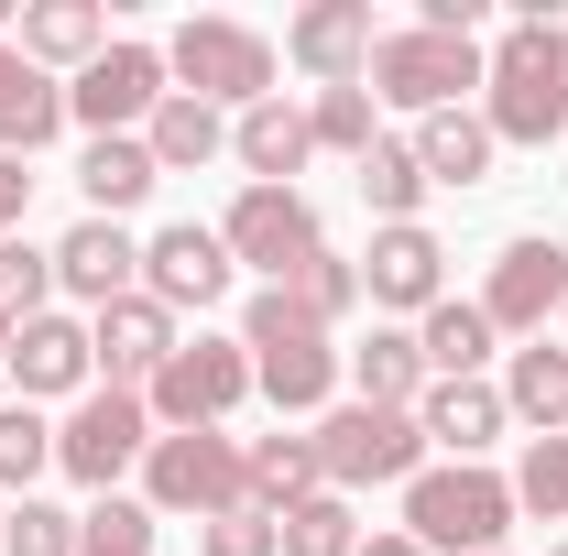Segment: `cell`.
<instances>
[{
  "label": "cell",
  "mask_w": 568,
  "mask_h": 556,
  "mask_svg": "<svg viewBox=\"0 0 568 556\" xmlns=\"http://www.w3.org/2000/svg\"><path fill=\"white\" fill-rule=\"evenodd\" d=\"M481 121L503 153H547L568 132V22L547 0H525L493 33V76H481Z\"/></svg>",
  "instance_id": "obj_1"
},
{
  "label": "cell",
  "mask_w": 568,
  "mask_h": 556,
  "mask_svg": "<svg viewBox=\"0 0 568 556\" xmlns=\"http://www.w3.org/2000/svg\"><path fill=\"white\" fill-rule=\"evenodd\" d=\"M241 349H252V393L274 404V415L317 425L339 393H351V360H339V339L295 306V284H263L252 306H241Z\"/></svg>",
  "instance_id": "obj_2"
},
{
  "label": "cell",
  "mask_w": 568,
  "mask_h": 556,
  "mask_svg": "<svg viewBox=\"0 0 568 556\" xmlns=\"http://www.w3.org/2000/svg\"><path fill=\"white\" fill-rule=\"evenodd\" d=\"M493 76V44H459V33H426V22H383L372 44V110H405V121H437V110H470Z\"/></svg>",
  "instance_id": "obj_3"
},
{
  "label": "cell",
  "mask_w": 568,
  "mask_h": 556,
  "mask_svg": "<svg viewBox=\"0 0 568 556\" xmlns=\"http://www.w3.org/2000/svg\"><path fill=\"white\" fill-rule=\"evenodd\" d=\"M525 513H514V481L503 470H470V459H426L405 481V535L426 556H493Z\"/></svg>",
  "instance_id": "obj_4"
},
{
  "label": "cell",
  "mask_w": 568,
  "mask_h": 556,
  "mask_svg": "<svg viewBox=\"0 0 568 556\" xmlns=\"http://www.w3.org/2000/svg\"><path fill=\"white\" fill-rule=\"evenodd\" d=\"M274 33H252V22H230V11H186L175 33H164V76L186 87V99H209V110H263L274 99Z\"/></svg>",
  "instance_id": "obj_5"
},
{
  "label": "cell",
  "mask_w": 568,
  "mask_h": 556,
  "mask_svg": "<svg viewBox=\"0 0 568 556\" xmlns=\"http://www.w3.org/2000/svg\"><path fill=\"white\" fill-rule=\"evenodd\" d=\"M306 436H317V481L351 491V502H361V491H405L426 459H437L416 415H394V404H351V393L306 425Z\"/></svg>",
  "instance_id": "obj_6"
},
{
  "label": "cell",
  "mask_w": 568,
  "mask_h": 556,
  "mask_svg": "<svg viewBox=\"0 0 568 556\" xmlns=\"http://www.w3.org/2000/svg\"><path fill=\"white\" fill-rule=\"evenodd\" d=\"M132 481H142V502H153L164 524H219V513L252 502V481H241V436H230V425H175V436H153Z\"/></svg>",
  "instance_id": "obj_7"
},
{
  "label": "cell",
  "mask_w": 568,
  "mask_h": 556,
  "mask_svg": "<svg viewBox=\"0 0 568 556\" xmlns=\"http://www.w3.org/2000/svg\"><path fill=\"white\" fill-rule=\"evenodd\" d=\"M142 447H153V404H142V393H121V382L77 393L67 415H55V470H67L88 502H110V491L132 481Z\"/></svg>",
  "instance_id": "obj_8"
},
{
  "label": "cell",
  "mask_w": 568,
  "mask_h": 556,
  "mask_svg": "<svg viewBox=\"0 0 568 556\" xmlns=\"http://www.w3.org/2000/svg\"><path fill=\"white\" fill-rule=\"evenodd\" d=\"M142 404H153V436H175V425H230L252 404V349H241V328H230V339H219V328L175 339V360L142 382Z\"/></svg>",
  "instance_id": "obj_9"
},
{
  "label": "cell",
  "mask_w": 568,
  "mask_h": 556,
  "mask_svg": "<svg viewBox=\"0 0 568 556\" xmlns=\"http://www.w3.org/2000/svg\"><path fill=\"white\" fill-rule=\"evenodd\" d=\"M219 240H230V262L263 284H295L317 251H328V218H317V197L306 186H241L230 197V218H219Z\"/></svg>",
  "instance_id": "obj_10"
},
{
  "label": "cell",
  "mask_w": 568,
  "mask_h": 556,
  "mask_svg": "<svg viewBox=\"0 0 568 556\" xmlns=\"http://www.w3.org/2000/svg\"><path fill=\"white\" fill-rule=\"evenodd\" d=\"M164 44H142V33H110V55L88 76H67V132H88V142H110V132H142L153 110H164Z\"/></svg>",
  "instance_id": "obj_11"
},
{
  "label": "cell",
  "mask_w": 568,
  "mask_h": 556,
  "mask_svg": "<svg viewBox=\"0 0 568 556\" xmlns=\"http://www.w3.org/2000/svg\"><path fill=\"white\" fill-rule=\"evenodd\" d=\"M568 306V251L547 229H514L493 251V274H481V317H493V339H547V317Z\"/></svg>",
  "instance_id": "obj_12"
},
{
  "label": "cell",
  "mask_w": 568,
  "mask_h": 556,
  "mask_svg": "<svg viewBox=\"0 0 568 556\" xmlns=\"http://www.w3.org/2000/svg\"><path fill=\"white\" fill-rule=\"evenodd\" d=\"M230 284H241V262H230V240H219L209 218H175V229L142 240V295H153L164 317H209Z\"/></svg>",
  "instance_id": "obj_13"
},
{
  "label": "cell",
  "mask_w": 568,
  "mask_h": 556,
  "mask_svg": "<svg viewBox=\"0 0 568 556\" xmlns=\"http://www.w3.org/2000/svg\"><path fill=\"white\" fill-rule=\"evenodd\" d=\"M372 44H383L372 0H306V11L284 22V66L306 76V99H317V87H361V76H372Z\"/></svg>",
  "instance_id": "obj_14"
},
{
  "label": "cell",
  "mask_w": 568,
  "mask_h": 556,
  "mask_svg": "<svg viewBox=\"0 0 568 556\" xmlns=\"http://www.w3.org/2000/svg\"><path fill=\"white\" fill-rule=\"evenodd\" d=\"M0 371H11V393H22V404H77V393H99V360H88V317H67V306L22 317Z\"/></svg>",
  "instance_id": "obj_15"
},
{
  "label": "cell",
  "mask_w": 568,
  "mask_h": 556,
  "mask_svg": "<svg viewBox=\"0 0 568 556\" xmlns=\"http://www.w3.org/2000/svg\"><path fill=\"white\" fill-rule=\"evenodd\" d=\"M361 295H372V317L383 328H405V317H426L437 295H448V240L437 229H372V251H361Z\"/></svg>",
  "instance_id": "obj_16"
},
{
  "label": "cell",
  "mask_w": 568,
  "mask_h": 556,
  "mask_svg": "<svg viewBox=\"0 0 568 556\" xmlns=\"http://www.w3.org/2000/svg\"><path fill=\"white\" fill-rule=\"evenodd\" d=\"M55 295H67L77 317L142 295V229H121V218H77L67 240H55Z\"/></svg>",
  "instance_id": "obj_17"
},
{
  "label": "cell",
  "mask_w": 568,
  "mask_h": 556,
  "mask_svg": "<svg viewBox=\"0 0 568 556\" xmlns=\"http://www.w3.org/2000/svg\"><path fill=\"white\" fill-rule=\"evenodd\" d=\"M175 339H186V328H175L153 295H121V306L88 317V360H99V382H121V393H142V382L175 360Z\"/></svg>",
  "instance_id": "obj_18"
},
{
  "label": "cell",
  "mask_w": 568,
  "mask_h": 556,
  "mask_svg": "<svg viewBox=\"0 0 568 556\" xmlns=\"http://www.w3.org/2000/svg\"><path fill=\"white\" fill-rule=\"evenodd\" d=\"M416 425H426V447H437V459H470V470H493V447L514 436V415H503L493 382H426Z\"/></svg>",
  "instance_id": "obj_19"
},
{
  "label": "cell",
  "mask_w": 568,
  "mask_h": 556,
  "mask_svg": "<svg viewBox=\"0 0 568 556\" xmlns=\"http://www.w3.org/2000/svg\"><path fill=\"white\" fill-rule=\"evenodd\" d=\"M230 164L252 175V186H295L306 164H317V132H306V99H263V110H241L230 121Z\"/></svg>",
  "instance_id": "obj_20"
},
{
  "label": "cell",
  "mask_w": 568,
  "mask_h": 556,
  "mask_svg": "<svg viewBox=\"0 0 568 556\" xmlns=\"http://www.w3.org/2000/svg\"><path fill=\"white\" fill-rule=\"evenodd\" d=\"M99 55H110V11L99 0H22V66L88 76Z\"/></svg>",
  "instance_id": "obj_21"
},
{
  "label": "cell",
  "mask_w": 568,
  "mask_h": 556,
  "mask_svg": "<svg viewBox=\"0 0 568 556\" xmlns=\"http://www.w3.org/2000/svg\"><path fill=\"white\" fill-rule=\"evenodd\" d=\"M416 349H426V382H493V317H481V295H437L416 317Z\"/></svg>",
  "instance_id": "obj_22"
},
{
  "label": "cell",
  "mask_w": 568,
  "mask_h": 556,
  "mask_svg": "<svg viewBox=\"0 0 568 556\" xmlns=\"http://www.w3.org/2000/svg\"><path fill=\"white\" fill-rule=\"evenodd\" d=\"M416 164H426V186H493V164H503V142H493V121H481V99L470 110H437V121H416Z\"/></svg>",
  "instance_id": "obj_23"
},
{
  "label": "cell",
  "mask_w": 568,
  "mask_h": 556,
  "mask_svg": "<svg viewBox=\"0 0 568 556\" xmlns=\"http://www.w3.org/2000/svg\"><path fill=\"white\" fill-rule=\"evenodd\" d=\"M142 153H153V175H209L219 153H230V110L186 99V87H164V110L142 121Z\"/></svg>",
  "instance_id": "obj_24"
},
{
  "label": "cell",
  "mask_w": 568,
  "mask_h": 556,
  "mask_svg": "<svg viewBox=\"0 0 568 556\" xmlns=\"http://www.w3.org/2000/svg\"><path fill=\"white\" fill-rule=\"evenodd\" d=\"M339 360H351V404H394V415H416V404H426V349H416V328H383V317H372V339L339 349Z\"/></svg>",
  "instance_id": "obj_25"
},
{
  "label": "cell",
  "mask_w": 568,
  "mask_h": 556,
  "mask_svg": "<svg viewBox=\"0 0 568 556\" xmlns=\"http://www.w3.org/2000/svg\"><path fill=\"white\" fill-rule=\"evenodd\" d=\"M153 186H164V175H153L142 132H110V142L77 153V197H88V218H121V229H132V208L153 197Z\"/></svg>",
  "instance_id": "obj_26"
},
{
  "label": "cell",
  "mask_w": 568,
  "mask_h": 556,
  "mask_svg": "<svg viewBox=\"0 0 568 556\" xmlns=\"http://www.w3.org/2000/svg\"><path fill=\"white\" fill-rule=\"evenodd\" d=\"M351 186H361V208H372V229H416V218H426V197H437L405 132H383V142H372V153L351 164Z\"/></svg>",
  "instance_id": "obj_27"
},
{
  "label": "cell",
  "mask_w": 568,
  "mask_h": 556,
  "mask_svg": "<svg viewBox=\"0 0 568 556\" xmlns=\"http://www.w3.org/2000/svg\"><path fill=\"white\" fill-rule=\"evenodd\" d=\"M503 415L514 425H536V436H558L568 425V349L558 339H525V349H503Z\"/></svg>",
  "instance_id": "obj_28"
},
{
  "label": "cell",
  "mask_w": 568,
  "mask_h": 556,
  "mask_svg": "<svg viewBox=\"0 0 568 556\" xmlns=\"http://www.w3.org/2000/svg\"><path fill=\"white\" fill-rule=\"evenodd\" d=\"M55 132H67V76H44V66H22V55H11V76H0V153H11V164H33Z\"/></svg>",
  "instance_id": "obj_29"
},
{
  "label": "cell",
  "mask_w": 568,
  "mask_h": 556,
  "mask_svg": "<svg viewBox=\"0 0 568 556\" xmlns=\"http://www.w3.org/2000/svg\"><path fill=\"white\" fill-rule=\"evenodd\" d=\"M241 481H252V513H295L306 491H328L317 481V436H241Z\"/></svg>",
  "instance_id": "obj_30"
},
{
  "label": "cell",
  "mask_w": 568,
  "mask_h": 556,
  "mask_svg": "<svg viewBox=\"0 0 568 556\" xmlns=\"http://www.w3.org/2000/svg\"><path fill=\"white\" fill-rule=\"evenodd\" d=\"M361 535H372V524H361L351 491H306L295 513H274V546L284 556H361Z\"/></svg>",
  "instance_id": "obj_31"
},
{
  "label": "cell",
  "mask_w": 568,
  "mask_h": 556,
  "mask_svg": "<svg viewBox=\"0 0 568 556\" xmlns=\"http://www.w3.org/2000/svg\"><path fill=\"white\" fill-rule=\"evenodd\" d=\"M44 470H55V415L44 404H0V502H33Z\"/></svg>",
  "instance_id": "obj_32"
},
{
  "label": "cell",
  "mask_w": 568,
  "mask_h": 556,
  "mask_svg": "<svg viewBox=\"0 0 568 556\" xmlns=\"http://www.w3.org/2000/svg\"><path fill=\"white\" fill-rule=\"evenodd\" d=\"M153 535H164V513L142 491H110V502L77 513V556H153Z\"/></svg>",
  "instance_id": "obj_33"
},
{
  "label": "cell",
  "mask_w": 568,
  "mask_h": 556,
  "mask_svg": "<svg viewBox=\"0 0 568 556\" xmlns=\"http://www.w3.org/2000/svg\"><path fill=\"white\" fill-rule=\"evenodd\" d=\"M306 132H317V153L361 164V153L383 142V110H372V87H317V99H306Z\"/></svg>",
  "instance_id": "obj_34"
},
{
  "label": "cell",
  "mask_w": 568,
  "mask_h": 556,
  "mask_svg": "<svg viewBox=\"0 0 568 556\" xmlns=\"http://www.w3.org/2000/svg\"><path fill=\"white\" fill-rule=\"evenodd\" d=\"M514 513L568 524V425L558 436H525V459H514Z\"/></svg>",
  "instance_id": "obj_35"
},
{
  "label": "cell",
  "mask_w": 568,
  "mask_h": 556,
  "mask_svg": "<svg viewBox=\"0 0 568 556\" xmlns=\"http://www.w3.org/2000/svg\"><path fill=\"white\" fill-rule=\"evenodd\" d=\"M295 306H306V317H317V328L339 339L361 306H372V295H361V262H351V251H317V262L295 274Z\"/></svg>",
  "instance_id": "obj_36"
},
{
  "label": "cell",
  "mask_w": 568,
  "mask_h": 556,
  "mask_svg": "<svg viewBox=\"0 0 568 556\" xmlns=\"http://www.w3.org/2000/svg\"><path fill=\"white\" fill-rule=\"evenodd\" d=\"M55 306V240H0V317H44Z\"/></svg>",
  "instance_id": "obj_37"
},
{
  "label": "cell",
  "mask_w": 568,
  "mask_h": 556,
  "mask_svg": "<svg viewBox=\"0 0 568 556\" xmlns=\"http://www.w3.org/2000/svg\"><path fill=\"white\" fill-rule=\"evenodd\" d=\"M0 556H77V513L67 502H11V524H0Z\"/></svg>",
  "instance_id": "obj_38"
},
{
  "label": "cell",
  "mask_w": 568,
  "mask_h": 556,
  "mask_svg": "<svg viewBox=\"0 0 568 556\" xmlns=\"http://www.w3.org/2000/svg\"><path fill=\"white\" fill-rule=\"evenodd\" d=\"M197 556H284V546H274V513H252V502H241V513L197 524Z\"/></svg>",
  "instance_id": "obj_39"
},
{
  "label": "cell",
  "mask_w": 568,
  "mask_h": 556,
  "mask_svg": "<svg viewBox=\"0 0 568 556\" xmlns=\"http://www.w3.org/2000/svg\"><path fill=\"white\" fill-rule=\"evenodd\" d=\"M22 208H33V164L0 153V240H22Z\"/></svg>",
  "instance_id": "obj_40"
},
{
  "label": "cell",
  "mask_w": 568,
  "mask_h": 556,
  "mask_svg": "<svg viewBox=\"0 0 568 556\" xmlns=\"http://www.w3.org/2000/svg\"><path fill=\"white\" fill-rule=\"evenodd\" d=\"M361 556H426V546L405 535V524H372V535H361Z\"/></svg>",
  "instance_id": "obj_41"
},
{
  "label": "cell",
  "mask_w": 568,
  "mask_h": 556,
  "mask_svg": "<svg viewBox=\"0 0 568 556\" xmlns=\"http://www.w3.org/2000/svg\"><path fill=\"white\" fill-rule=\"evenodd\" d=\"M0 360H11V317H0Z\"/></svg>",
  "instance_id": "obj_42"
},
{
  "label": "cell",
  "mask_w": 568,
  "mask_h": 556,
  "mask_svg": "<svg viewBox=\"0 0 568 556\" xmlns=\"http://www.w3.org/2000/svg\"><path fill=\"white\" fill-rule=\"evenodd\" d=\"M11 55H22V44H0V76H11Z\"/></svg>",
  "instance_id": "obj_43"
},
{
  "label": "cell",
  "mask_w": 568,
  "mask_h": 556,
  "mask_svg": "<svg viewBox=\"0 0 568 556\" xmlns=\"http://www.w3.org/2000/svg\"><path fill=\"white\" fill-rule=\"evenodd\" d=\"M547 556H568V535H558V546H547Z\"/></svg>",
  "instance_id": "obj_44"
},
{
  "label": "cell",
  "mask_w": 568,
  "mask_h": 556,
  "mask_svg": "<svg viewBox=\"0 0 568 556\" xmlns=\"http://www.w3.org/2000/svg\"><path fill=\"white\" fill-rule=\"evenodd\" d=\"M0 524H11V502H0Z\"/></svg>",
  "instance_id": "obj_45"
},
{
  "label": "cell",
  "mask_w": 568,
  "mask_h": 556,
  "mask_svg": "<svg viewBox=\"0 0 568 556\" xmlns=\"http://www.w3.org/2000/svg\"><path fill=\"white\" fill-rule=\"evenodd\" d=\"M558 328H568V306H558Z\"/></svg>",
  "instance_id": "obj_46"
},
{
  "label": "cell",
  "mask_w": 568,
  "mask_h": 556,
  "mask_svg": "<svg viewBox=\"0 0 568 556\" xmlns=\"http://www.w3.org/2000/svg\"><path fill=\"white\" fill-rule=\"evenodd\" d=\"M493 556H514V546H493Z\"/></svg>",
  "instance_id": "obj_47"
}]
</instances>
